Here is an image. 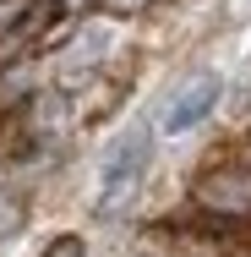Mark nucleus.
Returning <instances> with one entry per match:
<instances>
[{
  "instance_id": "1",
  "label": "nucleus",
  "mask_w": 251,
  "mask_h": 257,
  "mask_svg": "<svg viewBox=\"0 0 251 257\" xmlns=\"http://www.w3.org/2000/svg\"><path fill=\"white\" fill-rule=\"evenodd\" d=\"M153 143H158V126H131V132H120L109 148H104L99 159V197L109 203L115 192H126V186H137V175L148 170V159H153Z\"/></svg>"
},
{
  "instance_id": "2",
  "label": "nucleus",
  "mask_w": 251,
  "mask_h": 257,
  "mask_svg": "<svg viewBox=\"0 0 251 257\" xmlns=\"http://www.w3.org/2000/svg\"><path fill=\"white\" fill-rule=\"evenodd\" d=\"M224 99V82L213 77V71H202V77H191V82H180L175 93H169V104H164V120H158V132H197L202 120L213 115V104Z\"/></svg>"
}]
</instances>
